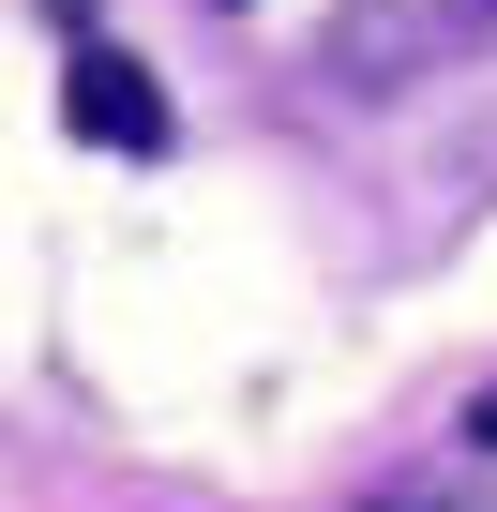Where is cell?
Listing matches in <instances>:
<instances>
[{
  "instance_id": "2",
  "label": "cell",
  "mask_w": 497,
  "mask_h": 512,
  "mask_svg": "<svg viewBox=\"0 0 497 512\" xmlns=\"http://www.w3.org/2000/svg\"><path fill=\"white\" fill-rule=\"evenodd\" d=\"M437 16H467V31H482V16H497V0H437Z\"/></svg>"
},
{
  "instance_id": "1",
  "label": "cell",
  "mask_w": 497,
  "mask_h": 512,
  "mask_svg": "<svg viewBox=\"0 0 497 512\" xmlns=\"http://www.w3.org/2000/svg\"><path fill=\"white\" fill-rule=\"evenodd\" d=\"M61 106H76V136H106V151H166V91H151L121 46H76V61H61Z\"/></svg>"
}]
</instances>
